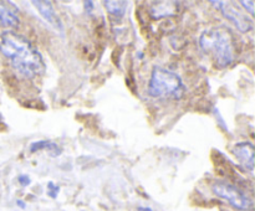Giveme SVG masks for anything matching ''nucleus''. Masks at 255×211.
Wrapping results in <instances>:
<instances>
[{"label":"nucleus","mask_w":255,"mask_h":211,"mask_svg":"<svg viewBox=\"0 0 255 211\" xmlns=\"http://www.w3.org/2000/svg\"><path fill=\"white\" fill-rule=\"evenodd\" d=\"M0 52L12 69L25 78H34L45 72V62L36 47L21 35L6 31L0 39Z\"/></svg>","instance_id":"f257e3e1"},{"label":"nucleus","mask_w":255,"mask_h":211,"mask_svg":"<svg viewBox=\"0 0 255 211\" xmlns=\"http://www.w3.org/2000/svg\"><path fill=\"white\" fill-rule=\"evenodd\" d=\"M199 44L221 69L229 66L236 59V40L228 27L218 26L206 30L199 39Z\"/></svg>","instance_id":"f03ea898"},{"label":"nucleus","mask_w":255,"mask_h":211,"mask_svg":"<svg viewBox=\"0 0 255 211\" xmlns=\"http://www.w3.org/2000/svg\"><path fill=\"white\" fill-rule=\"evenodd\" d=\"M186 86L181 77L163 67H153L148 82V94L153 98L171 97L173 99L183 98Z\"/></svg>","instance_id":"7ed1b4c3"},{"label":"nucleus","mask_w":255,"mask_h":211,"mask_svg":"<svg viewBox=\"0 0 255 211\" xmlns=\"http://www.w3.org/2000/svg\"><path fill=\"white\" fill-rule=\"evenodd\" d=\"M212 191L218 198L228 201L237 210L252 211L254 209L253 200L233 184H229L227 181H214L212 184Z\"/></svg>","instance_id":"20e7f679"},{"label":"nucleus","mask_w":255,"mask_h":211,"mask_svg":"<svg viewBox=\"0 0 255 211\" xmlns=\"http://www.w3.org/2000/svg\"><path fill=\"white\" fill-rule=\"evenodd\" d=\"M212 5L221 10L222 14L227 17L231 22H233L237 29L241 32H248L253 30V21L246 15L242 14L237 7L233 6L231 1H221V0H212Z\"/></svg>","instance_id":"39448f33"},{"label":"nucleus","mask_w":255,"mask_h":211,"mask_svg":"<svg viewBox=\"0 0 255 211\" xmlns=\"http://www.w3.org/2000/svg\"><path fill=\"white\" fill-rule=\"evenodd\" d=\"M232 151H233L234 156L238 159L239 163H241L247 170L253 173L255 156V149L253 143H251V141H239V143L234 144Z\"/></svg>","instance_id":"423d86ee"},{"label":"nucleus","mask_w":255,"mask_h":211,"mask_svg":"<svg viewBox=\"0 0 255 211\" xmlns=\"http://www.w3.org/2000/svg\"><path fill=\"white\" fill-rule=\"evenodd\" d=\"M31 2L32 5L36 7L37 11L40 12L42 19L46 20V21L49 22V24H51L55 29L60 30V31H64V26H62L61 20L57 16L54 6H52V2L50 1V0H32Z\"/></svg>","instance_id":"0eeeda50"},{"label":"nucleus","mask_w":255,"mask_h":211,"mask_svg":"<svg viewBox=\"0 0 255 211\" xmlns=\"http://www.w3.org/2000/svg\"><path fill=\"white\" fill-rule=\"evenodd\" d=\"M20 19L17 10L10 2L0 1V26L1 27H16Z\"/></svg>","instance_id":"6e6552de"},{"label":"nucleus","mask_w":255,"mask_h":211,"mask_svg":"<svg viewBox=\"0 0 255 211\" xmlns=\"http://www.w3.org/2000/svg\"><path fill=\"white\" fill-rule=\"evenodd\" d=\"M178 1H156L151 7V16L153 19L174 16L178 12Z\"/></svg>","instance_id":"1a4fd4ad"},{"label":"nucleus","mask_w":255,"mask_h":211,"mask_svg":"<svg viewBox=\"0 0 255 211\" xmlns=\"http://www.w3.org/2000/svg\"><path fill=\"white\" fill-rule=\"evenodd\" d=\"M29 150L31 153H35V151H40V150H47V153L50 154L51 156H59L61 155L62 149L57 145L56 143L50 141H34V143L30 144Z\"/></svg>","instance_id":"9d476101"},{"label":"nucleus","mask_w":255,"mask_h":211,"mask_svg":"<svg viewBox=\"0 0 255 211\" xmlns=\"http://www.w3.org/2000/svg\"><path fill=\"white\" fill-rule=\"evenodd\" d=\"M104 5L109 14L116 17H122L126 14L127 1H124V0H105Z\"/></svg>","instance_id":"9b49d317"},{"label":"nucleus","mask_w":255,"mask_h":211,"mask_svg":"<svg viewBox=\"0 0 255 211\" xmlns=\"http://www.w3.org/2000/svg\"><path fill=\"white\" fill-rule=\"evenodd\" d=\"M59 191H60V186L55 185V184L51 183V181H50V183L47 184V194H49V195H50V198L56 199V196H57V194H59Z\"/></svg>","instance_id":"f8f14e48"},{"label":"nucleus","mask_w":255,"mask_h":211,"mask_svg":"<svg viewBox=\"0 0 255 211\" xmlns=\"http://www.w3.org/2000/svg\"><path fill=\"white\" fill-rule=\"evenodd\" d=\"M17 181H19L20 185H21V186H29L30 184H31V179H30V176L25 175V174H21V175H19V178H17Z\"/></svg>","instance_id":"ddd939ff"},{"label":"nucleus","mask_w":255,"mask_h":211,"mask_svg":"<svg viewBox=\"0 0 255 211\" xmlns=\"http://www.w3.org/2000/svg\"><path fill=\"white\" fill-rule=\"evenodd\" d=\"M241 4L251 12L252 16H254V1H244V0H242Z\"/></svg>","instance_id":"4468645a"},{"label":"nucleus","mask_w":255,"mask_h":211,"mask_svg":"<svg viewBox=\"0 0 255 211\" xmlns=\"http://www.w3.org/2000/svg\"><path fill=\"white\" fill-rule=\"evenodd\" d=\"M85 9L90 14V11L94 9V1H85Z\"/></svg>","instance_id":"2eb2a0df"},{"label":"nucleus","mask_w":255,"mask_h":211,"mask_svg":"<svg viewBox=\"0 0 255 211\" xmlns=\"http://www.w3.org/2000/svg\"><path fill=\"white\" fill-rule=\"evenodd\" d=\"M137 211H153L151 208H146V206H138Z\"/></svg>","instance_id":"dca6fc26"},{"label":"nucleus","mask_w":255,"mask_h":211,"mask_svg":"<svg viewBox=\"0 0 255 211\" xmlns=\"http://www.w3.org/2000/svg\"><path fill=\"white\" fill-rule=\"evenodd\" d=\"M16 204H17V205H19V208H21V209L26 208V205H25V203L22 200H17Z\"/></svg>","instance_id":"f3484780"}]
</instances>
